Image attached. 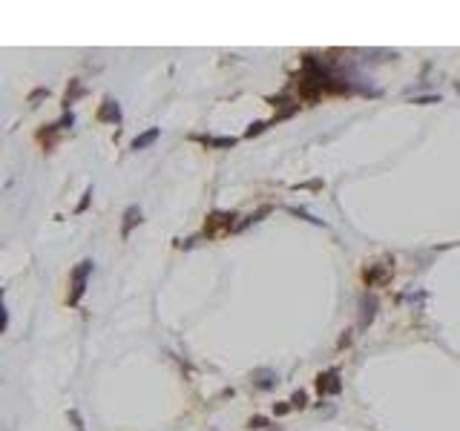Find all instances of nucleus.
I'll return each mask as SVG.
<instances>
[{"label":"nucleus","mask_w":460,"mask_h":431,"mask_svg":"<svg viewBox=\"0 0 460 431\" xmlns=\"http://www.w3.org/2000/svg\"><path fill=\"white\" fill-rule=\"evenodd\" d=\"M141 221V207H127V213H124V221H121V236H130L132 233V227Z\"/></svg>","instance_id":"4"},{"label":"nucleus","mask_w":460,"mask_h":431,"mask_svg":"<svg viewBox=\"0 0 460 431\" xmlns=\"http://www.w3.org/2000/svg\"><path fill=\"white\" fill-rule=\"evenodd\" d=\"M202 141L210 147H233V138H202Z\"/></svg>","instance_id":"10"},{"label":"nucleus","mask_w":460,"mask_h":431,"mask_svg":"<svg viewBox=\"0 0 460 431\" xmlns=\"http://www.w3.org/2000/svg\"><path fill=\"white\" fill-rule=\"evenodd\" d=\"M250 425H253V428H262V425H268V420H265V417H253Z\"/></svg>","instance_id":"14"},{"label":"nucleus","mask_w":460,"mask_h":431,"mask_svg":"<svg viewBox=\"0 0 460 431\" xmlns=\"http://www.w3.org/2000/svg\"><path fill=\"white\" fill-rule=\"evenodd\" d=\"M363 276H365V285H368V288L383 285V282H386V279L391 276V268H388V264H371V268H368V271H365Z\"/></svg>","instance_id":"3"},{"label":"nucleus","mask_w":460,"mask_h":431,"mask_svg":"<svg viewBox=\"0 0 460 431\" xmlns=\"http://www.w3.org/2000/svg\"><path fill=\"white\" fill-rule=\"evenodd\" d=\"M374 307H377L374 299H363V325H368L374 319Z\"/></svg>","instance_id":"8"},{"label":"nucleus","mask_w":460,"mask_h":431,"mask_svg":"<svg viewBox=\"0 0 460 431\" xmlns=\"http://www.w3.org/2000/svg\"><path fill=\"white\" fill-rule=\"evenodd\" d=\"M92 273V262L89 259H84V262L78 264L72 271V293H69V305H78L81 296H84V291H87V276Z\"/></svg>","instance_id":"1"},{"label":"nucleus","mask_w":460,"mask_h":431,"mask_svg":"<svg viewBox=\"0 0 460 431\" xmlns=\"http://www.w3.org/2000/svg\"><path fill=\"white\" fill-rule=\"evenodd\" d=\"M316 388H319V394H339V374L336 371H328V374H319V380H316Z\"/></svg>","instance_id":"2"},{"label":"nucleus","mask_w":460,"mask_h":431,"mask_svg":"<svg viewBox=\"0 0 460 431\" xmlns=\"http://www.w3.org/2000/svg\"><path fill=\"white\" fill-rule=\"evenodd\" d=\"M233 213H213L210 216V224H207V233H213V230H219V227H230L233 224Z\"/></svg>","instance_id":"7"},{"label":"nucleus","mask_w":460,"mask_h":431,"mask_svg":"<svg viewBox=\"0 0 460 431\" xmlns=\"http://www.w3.org/2000/svg\"><path fill=\"white\" fill-rule=\"evenodd\" d=\"M81 92H84V89H81V84H78V80H72V89H66V98H64V104H66V107H69V104H72L75 98L81 95Z\"/></svg>","instance_id":"9"},{"label":"nucleus","mask_w":460,"mask_h":431,"mask_svg":"<svg viewBox=\"0 0 460 431\" xmlns=\"http://www.w3.org/2000/svg\"><path fill=\"white\" fill-rule=\"evenodd\" d=\"M454 89H457V92H460V80H457V84H454Z\"/></svg>","instance_id":"15"},{"label":"nucleus","mask_w":460,"mask_h":431,"mask_svg":"<svg viewBox=\"0 0 460 431\" xmlns=\"http://www.w3.org/2000/svg\"><path fill=\"white\" fill-rule=\"evenodd\" d=\"M256 377H262V380H259V385L268 388V385H270V377H273V374H270V371H256Z\"/></svg>","instance_id":"11"},{"label":"nucleus","mask_w":460,"mask_h":431,"mask_svg":"<svg viewBox=\"0 0 460 431\" xmlns=\"http://www.w3.org/2000/svg\"><path fill=\"white\" fill-rule=\"evenodd\" d=\"M98 121H121V110H118V104L115 101H110V98H107V101L101 104V110H98Z\"/></svg>","instance_id":"5"},{"label":"nucleus","mask_w":460,"mask_h":431,"mask_svg":"<svg viewBox=\"0 0 460 431\" xmlns=\"http://www.w3.org/2000/svg\"><path fill=\"white\" fill-rule=\"evenodd\" d=\"M46 95H49V89H35V92H32V95H29V104L41 101V98H46Z\"/></svg>","instance_id":"12"},{"label":"nucleus","mask_w":460,"mask_h":431,"mask_svg":"<svg viewBox=\"0 0 460 431\" xmlns=\"http://www.w3.org/2000/svg\"><path fill=\"white\" fill-rule=\"evenodd\" d=\"M305 400H308V397L299 391V394H293V400H291V402H293V405H296V408H302V405H305Z\"/></svg>","instance_id":"13"},{"label":"nucleus","mask_w":460,"mask_h":431,"mask_svg":"<svg viewBox=\"0 0 460 431\" xmlns=\"http://www.w3.org/2000/svg\"><path fill=\"white\" fill-rule=\"evenodd\" d=\"M158 135H161L158 127H153V130L141 132V135H135V141H132V150H147L150 144H155V141H158Z\"/></svg>","instance_id":"6"}]
</instances>
